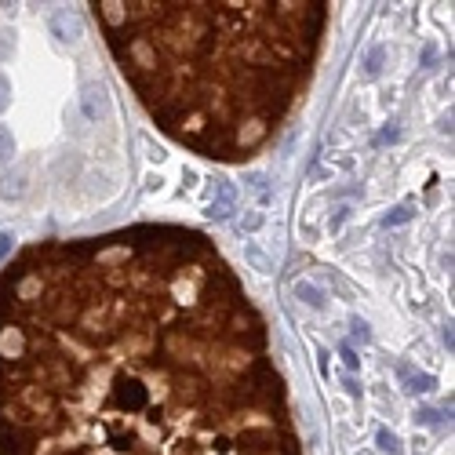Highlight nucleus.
Segmentation results:
<instances>
[{
  "label": "nucleus",
  "mask_w": 455,
  "mask_h": 455,
  "mask_svg": "<svg viewBox=\"0 0 455 455\" xmlns=\"http://www.w3.org/2000/svg\"><path fill=\"white\" fill-rule=\"evenodd\" d=\"M47 33H52V37H55V44H62V47L80 44V26H77V15H73V11H66V8L52 11V15H47Z\"/></svg>",
  "instance_id": "1"
},
{
  "label": "nucleus",
  "mask_w": 455,
  "mask_h": 455,
  "mask_svg": "<svg viewBox=\"0 0 455 455\" xmlns=\"http://www.w3.org/2000/svg\"><path fill=\"white\" fill-rule=\"evenodd\" d=\"M361 66H364V77H368V80H376V77L383 73V66H386V47H383V44H371L368 52H364Z\"/></svg>",
  "instance_id": "8"
},
{
  "label": "nucleus",
  "mask_w": 455,
  "mask_h": 455,
  "mask_svg": "<svg viewBox=\"0 0 455 455\" xmlns=\"http://www.w3.org/2000/svg\"><path fill=\"white\" fill-rule=\"evenodd\" d=\"M183 178H186V186H190V190L197 186V171H193V168H190V171H183Z\"/></svg>",
  "instance_id": "23"
},
{
  "label": "nucleus",
  "mask_w": 455,
  "mask_h": 455,
  "mask_svg": "<svg viewBox=\"0 0 455 455\" xmlns=\"http://www.w3.org/2000/svg\"><path fill=\"white\" fill-rule=\"evenodd\" d=\"M412 219H415V208H412V204H397V208L383 219V226H404V222H412Z\"/></svg>",
  "instance_id": "10"
},
{
  "label": "nucleus",
  "mask_w": 455,
  "mask_h": 455,
  "mask_svg": "<svg viewBox=\"0 0 455 455\" xmlns=\"http://www.w3.org/2000/svg\"><path fill=\"white\" fill-rule=\"evenodd\" d=\"M245 259H248V266L255 273H270L273 270V255L259 245V240H245Z\"/></svg>",
  "instance_id": "6"
},
{
  "label": "nucleus",
  "mask_w": 455,
  "mask_h": 455,
  "mask_svg": "<svg viewBox=\"0 0 455 455\" xmlns=\"http://www.w3.org/2000/svg\"><path fill=\"white\" fill-rule=\"evenodd\" d=\"M263 222H266V215L259 208H252L248 215H245V233H255V230H263Z\"/></svg>",
  "instance_id": "13"
},
{
  "label": "nucleus",
  "mask_w": 455,
  "mask_h": 455,
  "mask_svg": "<svg viewBox=\"0 0 455 455\" xmlns=\"http://www.w3.org/2000/svg\"><path fill=\"white\" fill-rule=\"evenodd\" d=\"M8 106H11V80L0 73V113H4Z\"/></svg>",
  "instance_id": "16"
},
{
  "label": "nucleus",
  "mask_w": 455,
  "mask_h": 455,
  "mask_svg": "<svg viewBox=\"0 0 455 455\" xmlns=\"http://www.w3.org/2000/svg\"><path fill=\"white\" fill-rule=\"evenodd\" d=\"M80 109H84V121L99 124V117L106 113V88L99 80H84L80 84Z\"/></svg>",
  "instance_id": "2"
},
{
  "label": "nucleus",
  "mask_w": 455,
  "mask_h": 455,
  "mask_svg": "<svg viewBox=\"0 0 455 455\" xmlns=\"http://www.w3.org/2000/svg\"><path fill=\"white\" fill-rule=\"evenodd\" d=\"M397 139H401V128H383L376 142H397Z\"/></svg>",
  "instance_id": "19"
},
{
  "label": "nucleus",
  "mask_w": 455,
  "mask_h": 455,
  "mask_svg": "<svg viewBox=\"0 0 455 455\" xmlns=\"http://www.w3.org/2000/svg\"><path fill=\"white\" fill-rule=\"evenodd\" d=\"M11 157H15V135H11L8 124H0V164L11 160Z\"/></svg>",
  "instance_id": "11"
},
{
  "label": "nucleus",
  "mask_w": 455,
  "mask_h": 455,
  "mask_svg": "<svg viewBox=\"0 0 455 455\" xmlns=\"http://www.w3.org/2000/svg\"><path fill=\"white\" fill-rule=\"evenodd\" d=\"M415 419L426 422V426H433V422H437V412H433V408H422V412H415Z\"/></svg>",
  "instance_id": "21"
},
{
  "label": "nucleus",
  "mask_w": 455,
  "mask_h": 455,
  "mask_svg": "<svg viewBox=\"0 0 455 455\" xmlns=\"http://www.w3.org/2000/svg\"><path fill=\"white\" fill-rule=\"evenodd\" d=\"M376 445H379L383 455H401V437L390 430V426H379V430H376Z\"/></svg>",
  "instance_id": "9"
},
{
  "label": "nucleus",
  "mask_w": 455,
  "mask_h": 455,
  "mask_svg": "<svg viewBox=\"0 0 455 455\" xmlns=\"http://www.w3.org/2000/svg\"><path fill=\"white\" fill-rule=\"evenodd\" d=\"M248 186H252L255 193H263V197H266V175H263V171H252V175H248Z\"/></svg>",
  "instance_id": "17"
},
{
  "label": "nucleus",
  "mask_w": 455,
  "mask_h": 455,
  "mask_svg": "<svg viewBox=\"0 0 455 455\" xmlns=\"http://www.w3.org/2000/svg\"><path fill=\"white\" fill-rule=\"evenodd\" d=\"M160 193V190H164V175H146V193Z\"/></svg>",
  "instance_id": "18"
},
{
  "label": "nucleus",
  "mask_w": 455,
  "mask_h": 455,
  "mask_svg": "<svg viewBox=\"0 0 455 455\" xmlns=\"http://www.w3.org/2000/svg\"><path fill=\"white\" fill-rule=\"evenodd\" d=\"M26 190H29V183H26V171H0V201H22L26 197Z\"/></svg>",
  "instance_id": "5"
},
{
  "label": "nucleus",
  "mask_w": 455,
  "mask_h": 455,
  "mask_svg": "<svg viewBox=\"0 0 455 455\" xmlns=\"http://www.w3.org/2000/svg\"><path fill=\"white\" fill-rule=\"evenodd\" d=\"M350 215H353V208H350V204H339V208H335V215L328 219V230L339 233V230H343V226L350 222Z\"/></svg>",
  "instance_id": "12"
},
{
  "label": "nucleus",
  "mask_w": 455,
  "mask_h": 455,
  "mask_svg": "<svg viewBox=\"0 0 455 455\" xmlns=\"http://www.w3.org/2000/svg\"><path fill=\"white\" fill-rule=\"evenodd\" d=\"M397 376H401V383H404V390H408V394H433L437 390V379L433 376H426V371H415L412 364H397Z\"/></svg>",
  "instance_id": "4"
},
{
  "label": "nucleus",
  "mask_w": 455,
  "mask_h": 455,
  "mask_svg": "<svg viewBox=\"0 0 455 455\" xmlns=\"http://www.w3.org/2000/svg\"><path fill=\"white\" fill-rule=\"evenodd\" d=\"M343 361H346L350 368H361V357L353 353V346H343Z\"/></svg>",
  "instance_id": "20"
},
{
  "label": "nucleus",
  "mask_w": 455,
  "mask_h": 455,
  "mask_svg": "<svg viewBox=\"0 0 455 455\" xmlns=\"http://www.w3.org/2000/svg\"><path fill=\"white\" fill-rule=\"evenodd\" d=\"M291 291H295V295H299L306 306H314V310H324V299H328V295H324V288H317L314 281H295V284H291Z\"/></svg>",
  "instance_id": "7"
},
{
  "label": "nucleus",
  "mask_w": 455,
  "mask_h": 455,
  "mask_svg": "<svg viewBox=\"0 0 455 455\" xmlns=\"http://www.w3.org/2000/svg\"><path fill=\"white\" fill-rule=\"evenodd\" d=\"M350 332H353V339H361V343H368V339H371L364 317H350Z\"/></svg>",
  "instance_id": "14"
},
{
  "label": "nucleus",
  "mask_w": 455,
  "mask_h": 455,
  "mask_svg": "<svg viewBox=\"0 0 455 455\" xmlns=\"http://www.w3.org/2000/svg\"><path fill=\"white\" fill-rule=\"evenodd\" d=\"M433 55H437V52H433V44H426V47H422V66H430V62H433Z\"/></svg>",
  "instance_id": "22"
},
{
  "label": "nucleus",
  "mask_w": 455,
  "mask_h": 455,
  "mask_svg": "<svg viewBox=\"0 0 455 455\" xmlns=\"http://www.w3.org/2000/svg\"><path fill=\"white\" fill-rule=\"evenodd\" d=\"M215 193H219V201H211L208 204V219H215V222H226L237 211V193L233 186L226 183V178H215Z\"/></svg>",
  "instance_id": "3"
},
{
  "label": "nucleus",
  "mask_w": 455,
  "mask_h": 455,
  "mask_svg": "<svg viewBox=\"0 0 455 455\" xmlns=\"http://www.w3.org/2000/svg\"><path fill=\"white\" fill-rule=\"evenodd\" d=\"M8 252H15V233L11 230H0V263L8 259Z\"/></svg>",
  "instance_id": "15"
}]
</instances>
